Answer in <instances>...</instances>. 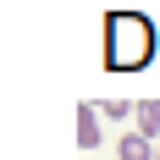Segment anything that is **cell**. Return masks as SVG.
I'll list each match as a JSON object with an SVG mask.
<instances>
[{"label": "cell", "instance_id": "277c9868", "mask_svg": "<svg viewBox=\"0 0 160 160\" xmlns=\"http://www.w3.org/2000/svg\"><path fill=\"white\" fill-rule=\"evenodd\" d=\"M78 144L83 149L99 144V111H94V105H78Z\"/></svg>", "mask_w": 160, "mask_h": 160}, {"label": "cell", "instance_id": "6da1fadb", "mask_svg": "<svg viewBox=\"0 0 160 160\" xmlns=\"http://www.w3.org/2000/svg\"><path fill=\"white\" fill-rule=\"evenodd\" d=\"M155 55V22L144 11H111L105 17V66L111 72H138Z\"/></svg>", "mask_w": 160, "mask_h": 160}, {"label": "cell", "instance_id": "8992f818", "mask_svg": "<svg viewBox=\"0 0 160 160\" xmlns=\"http://www.w3.org/2000/svg\"><path fill=\"white\" fill-rule=\"evenodd\" d=\"M149 160H160V144H155V155H149Z\"/></svg>", "mask_w": 160, "mask_h": 160}, {"label": "cell", "instance_id": "7a4b0ae2", "mask_svg": "<svg viewBox=\"0 0 160 160\" xmlns=\"http://www.w3.org/2000/svg\"><path fill=\"white\" fill-rule=\"evenodd\" d=\"M132 132L160 144V99H132Z\"/></svg>", "mask_w": 160, "mask_h": 160}, {"label": "cell", "instance_id": "3957f363", "mask_svg": "<svg viewBox=\"0 0 160 160\" xmlns=\"http://www.w3.org/2000/svg\"><path fill=\"white\" fill-rule=\"evenodd\" d=\"M149 155H155V144H149V138H144V132H122V138H116V160H149Z\"/></svg>", "mask_w": 160, "mask_h": 160}, {"label": "cell", "instance_id": "5b68a950", "mask_svg": "<svg viewBox=\"0 0 160 160\" xmlns=\"http://www.w3.org/2000/svg\"><path fill=\"white\" fill-rule=\"evenodd\" d=\"M94 111H99V122H105V116H111V122H127V116H132V99H99Z\"/></svg>", "mask_w": 160, "mask_h": 160}]
</instances>
